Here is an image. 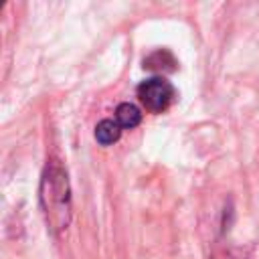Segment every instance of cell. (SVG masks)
Listing matches in <instances>:
<instances>
[{
    "label": "cell",
    "mask_w": 259,
    "mask_h": 259,
    "mask_svg": "<svg viewBox=\"0 0 259 259\" xmlns=\"http://www.w3.org/2000/svg\"><path fill=\"white\" fill-rule=\"evenodd\" d=\"M38 198L49 229L55 235L65 231L71 223V186L61 160L51 158L47 162L40 176Z\"/></svg>",
    "instance_id": "obj_1"
},
{
    "label": "cell",
    "mask_w": 259,
    "mask_h": 259,
    "mask_svg": "<svg viewBox=\"0 0 259 259\" xmlns=\"http://www.w3.org/2000/svg\"><path fill=\"white\" fill-rule=\"evenodd\" d=\"M174 97H176L174 85L164 77H150L138 85V99L152 113L166 111L174 101Z\"/></svg>",
    "instance_id": "obj_2"
},
{
    "label": "cell",
    "mask_w": 259,
    "mask_h": 259,
    "mask_svg": "<svg viewBox=\"0 0 259 259\" xmlns=\"http://www.w3.org/2000/svg\"><path fill=\"white\" fill-rule=\"evenodd\" d=\"M144 67L150 69V71L168 73V71H174V69H176V59H174V55H172L170 51L160 49V51L150 53V55L144 59Z\"/></svg>",
    "instance_id": "obj_3"
},
{
    "label": "cell",
    "mask_w": 259,
    "mask_h": 259,
    "mask_svg": "<svg viewBox=\"0 0 259 259\" xmlns=\"http://www.w3.org/2000/svg\"><path fill=\"white\" fill-rule=\"evenodd\" d=\"M115 121L119 123V127L132 130L136 125H140L142 121V111L134 105V103H119L115 109Z\"/></svg>",
    "instance_id": "obj_4"
},
{
    "label": "cell",
    "mask_w": 259,
    "mask_h": 259,
    "mask_svg": "<svg viewBox=\"0 0 259 259\" xmlns=\"http://www.w3.org/2000/svg\"><path fill=\"white\" fill-rule=\"evenodd\" d=\"M119 134H121V127L113 119H101L95 125V138H97V142L101 146H109V144L117 142L119 140Z\"/></svg>",
    "instance_id": "obj_5"
}]
</instances>
